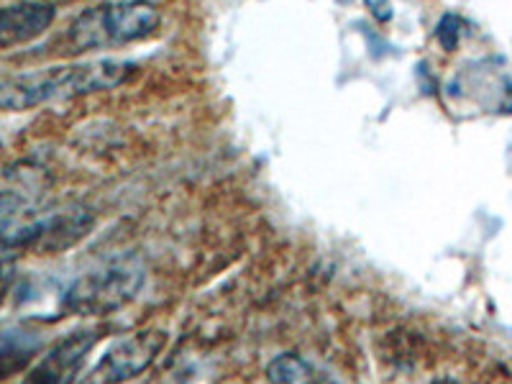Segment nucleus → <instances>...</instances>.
<instances>
[{"label":"nucleus","instance_id":"f257e3e1","mask_svg":"<svg viewBox=\"0 0 512 384\" xmlns=\"http://www.w3.org/2000/svg\"><path fill=\"white\" fill-rule=\"evenodd\" d=\"M136 64L126 59H93V62L59 64L47 70L18 75L0 82L3 111H31L54 100H70L80 95L113 90L134 75Z\"/></svg>","mask_w":512,"mask_h":384},{"label":"nucleus","instance_id":"f03ea898","mask_svg":"<svg viewBox=\"0 0 512 384\" xmlns=\"http://www.w3.org/2000/svg\"><path fill=\"white\" fill-rule=\"evenodd\" d=\"M162 24V13L149 0H118L88 8L67 31L72 52L111 49L152 36Z\"/></svg>","mask_w":512,"mask_h":384},{"label":"nucleus","instance_id":"7ed1b4c3","mask_svg":"<svg viewBox=\"0 0 512 384\" xmlns=\"http://www.w3.org/2000/svg\"><path fill=\"white\" fill-rule=\"evenodd\" d=\"M141 285L144 267L134 259H116L82 274L64 295V310L75 315H111L131 303Z\"/></svg>","mask_w":512,"mask_h":384},{"label":"nucleus","instance_id":"20e7f679","mask_svg":"<svg viewBox=\"0 0 512 384\" xmlns=\"http://www.w3.org/2000/svg\"><path fill=\"white\" fill-rule=\"evenodd\" d=\"M167 331L141 328L131 336L118 338L103 359L90 369L80 384H126L152 367L167 346Z\"/></svg>","mask_w":512,"mask_h":384},{"label":"nucleus","instance_id":"39448f33","mask_svg":"<svg viewBox=\"0 0 512 384\" xmlns=\"http://www.w3.org/2000/svg\"><path fill=\"white\" fill-rule=\"evenodd\" d=\"M98 338L100 331L70 333L59 344H54L47 356H41L39 364L26 374L21 384H75Z\"/></svg>","mask_w":512,"mask_h":384},{"label":"nucleus","instance_id":"423d86ee","mask_svg":"<svg viewBox=\"0 0 512 384\" xmlns=\"http://www.w3.org/2000/svg\"><path fill=\"white\" fill-rule=\"evenodd\" d=\"M54 6L39 0H24L13 6L0 8V49H11L18 44L36 39L52 26Z\"/></svg>","mask_w":512,"mask_h":384},{"label":"nucleus","instance_id":"0eeeda50","mask_svg":"<svg viewBox=\"0 0 512 384\" xmlns=\"http://www.w3.org/2000/svg\"><path fill=\"white\" fill-rule=\"evenodd\" d=\"M44 346L41 333L26 326L0 328V382L29 367Z\"/></svg>","mask_w":512,"mask_h":384},{"label":"nucleus","instance_id":"6e6552de","mask_svg":"<svg viewBox=\"0 0 512 384\" xmlns=\"http://www.w3.org/2000/svg\"><path fill=\"white\" fill-rule=\"evenodd\" d=\"M267 374L272 384H305L310 377V367L300 356L282 354L269 364Z\"/></svg>","mask_w":512,"mask_h":384},{"label":"nucleus","instance_id":"1a4fd4ad","mask_svg":"<svg viewBox=\"0 0 512 384\" xmlns=\"http://www.w3.org/2000/svg\"><path fill=\"white\" fill-rule=\"evenodd\" d=\"M459 18L456 16H446L438 26V41H441L446 49H454L459 44Z\"/></svg>","mask_w":512,"mask_h":384},{"label":"nucleus","instance_id":"9d476101","mask_svg":"<svg viewBox=\"0 0 512 384\" xmlns=\"http://www.w3.org/2000/svg\"><path fill=\"white\" fill-rule=\"evenodd\" d=\"M16 218V203L11 198H0V236L11 239V223Z\"/></svg>","mask_w":512,"mask_h":384},{"label":"nucleus","instance_id":"9b49d317","mask_svg":"<svg viewBox=\"0 0 512 384\" xmlns=\"http://www.w3.org/2000/svg\"><path fill=\"white\" fill-rule=\"evenodd\" d=\"M13 277H16V267L11 262H6V259H0V303L6 300L8 290H11Z\"/></svg>","mask_w":512,"mask_h":384},{"label":"nucleus","instance_id":"f8f14e48","mask_svg":"<svg viewBox=\"0 0 512 384\" xmlns=\"http://www.w3.org/2000/svg\"><path fill=\"white\" fill-rule=\"evenodd\" d=\"M433 384H459L456 382V379H448V377H441V379H436V382Z\"/></svg>","mask_w":512,"mask_h":384}]
</instances>
